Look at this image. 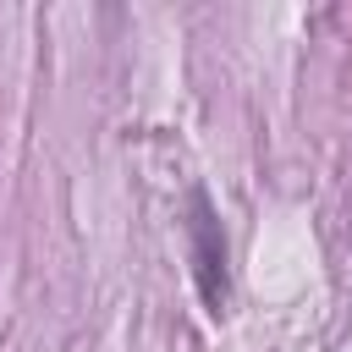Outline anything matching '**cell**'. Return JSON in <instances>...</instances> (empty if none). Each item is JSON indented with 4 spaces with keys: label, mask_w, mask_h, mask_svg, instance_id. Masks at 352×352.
Listing matches in <instances>:
<instances>
[{
    "label": "cell",
    "mask_w": 352,
    "mask_h": 352,
    "mask_svg": "<svg viewBox=\"0 0 352 352\" xmlns=\"http://www.w3.org/2000/svg\"><path fill=\"white\" fill-rule=\"evenodd\" d=\"M187 258H192V286L204 297V314L220 319L231 308V270H226V231H220V214L209 204L204 187L187 192Z\"/></svg>",
    "instance_id": "1"
}]
</instances>
